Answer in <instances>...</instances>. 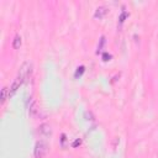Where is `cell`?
<instances>
[{
	"label": "cell",
	"instance_id": "4",
	"mask_svg": "<svg viewBox=\"0 0 158 158\" xmlns=\"http://www.w3.org/2000/svg\"><path fill=\"white\" fill-rule=\"evenodd\" d=\"M106 14H107V7H105V6H99V7L95 10L94 16H95L96 19H102Z\"/></svg>",
	"mask_w": 158,
	"mask_h": 158
},
{
	"label": "cell",
	"instance_id": "6",
	"mask_svg": "<svg viewBox=\"0 0 158 158\" xmlns=\"http://www.w3.org/2000/svg\"><path fill=\"white\" fill-rule=\"evenodd\" d=\"M20 46H21V37L19 35H16L15 38H14V41H12V47L15 49H17V48H20Z\"/></svg>",
	"mask_w": 158,
	"mask_h": 158
},
{
	"label": "cell",
	"instance_id": "7",
	"mask_svg": "<svg viewBox=\"0 0 158 158\" xmlns=\"http://www.w3.org/2000/svg\"><path fill=\"white\" fill-rule=\"evenodd\" d=\"M36 111H37V109H36V104L33 102V104L30 106V115H35Z\"/></svg>",
	"mask_w": 158,
	"mask_h": 158
},
{
	"label": "cell",
	"instance_id": "3",
	"mask_svg": "<svg viewBox=\"0 0 158 158\" xmlns=\"http://www.w3.org/2000/svg\"><path fill=\"white\" fill-rule=\"evenodd\" d=\"M38 132H40L41 136L48 137V136H51V133H52V131H51V126L47 125V123H42V125L38 127Z\"/></svg>",
	"mask_w": 158,
	"mask_h": 158
},
{
	"label": "cell",
	"instance_id": "1",
	"mask_svg": "<svg viewBox=\"0 0 158 158\" xmlns=\"http://www.w3.org/2000/svg\"><path fill=\"white\" fill-rule=\"evenodd\" d=\"M31 72H32V65H31V63L25 62V63L21 65V68H20V70H19V73H17L15 80H14L11 88H10V96H12V95L17 91V89H20V86L28 79V77L31 75Z\"/></svg>",
	"mask_w": 158,
	"mask_h": 158
},
{
	"label": "cell",
	"instance_id": "2",
	"mask_svg": "<svg viewBox=\"0 0 158 158\" xmlns=\"http://www.w3.org/2000/svg\"><path fill=\"white\" fill-rule=\"evenodd\" d=\"M48 152V144L46 141H38L35 146V151H33V154H35V158H44V156L47 154Z\"/></svg>",
	"mask_w": 158,
	"mask_h": 158
},
{
	"label": "cell",
	"instance_id": "5",
	"mask_svg": "<svg viewBox=\"0 0 158 158\" xmlns=\"http://www.w3.org/2000/svg\"><path fill=\"white\" fill-rule=\"evenodd\" d=\"M7 95L10 96V90H7V88L6 86H4L2 89H1V104H4L5 102V100L7 99Z\"/></svg>",
	"mask_w": 158,
	"mask_h": 158
}]
</instances>
